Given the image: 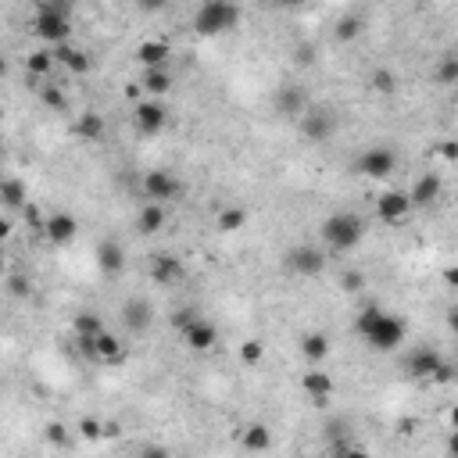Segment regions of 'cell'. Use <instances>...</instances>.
Returning <instances> with one entry per match:
<instances>
[{"mask_svg": "<svg viewBox=\"0 0 458 458\" xmlns=\"http://www.w3.org/2000/svg\"><path fill=\"white\" fill-rule=\"evenodd\" d=\"M355 330H358V337H362L372 351H380V355L397 351V347L404 344V333H408L404 322H401L397 315H387L383 308H365V312L358 315Z\"/></svg>", "mask_w": 458, "mask_h": 458, "instance_id": "obj_1", "label": "cell"}, {"mask_svg": "<svg viewBox=\"0 0 458 458\" xmlns=\"http://www.w3.org/2000/svg\"><path fill=\"white\" fill-rule=\"evenodd\" d=\"M240 26V4L237 0H204L193 15V29L200 36H222Z\"/></svg>", "mask_w": 458, "mask_h": 458, "instance_id": "obj_2", "label": "cell"}, {"mask_svg": "<svg viewBox=\"0 0 458 458\" xmlns=\"http://www.w3.org/2000/svg\"><path fill=\"white\" fill-rule=\"evenodd\" d=\"M362 237H365V222H362L355 211H333V215L322 222V240H326V248L337 251V255L355 251V248L362 244Z\"/></svg>", "mask_w": 458, "mask_h": 458, "instance_id": "obj_3", "label": "cell"}, {"mask_svg": "<svg viewBox=\"0 0 458 458\" xmlns=\"http://www.w3.org/2000/svg\"><path fill=\"white\" fill-rule=\"evenodd\" d=\"M283 269H287V273H294V276L312 280V276H322V269H326V255H322V251H315L312 244H297V248H290V251L283 255Z\"/></svg>", "mask_w": 458, "mask_h": 458, "instance_id": "obj_4", "label": "cell"}, {"mask_svg": "<svg viewBox=\"0 0 458 458\" xmlns=\"http://www.w3.org/2000/svg\"><path fill=\"white\" fill-rule=\"evenodd\" d=\"M301 133L312 143H326L337 133V115L330 108H305L301 111Z\"/></svg>", "mask_w": 458, "mask_h": 458, "instance_id": "obj_5", "label": "cell"}, {"mask_svg": "<svg viewBox=\"0 0 458 458\" xmlns=\"http://www.w3.org/2000/svg\"><path fill=\"white\" fill-rule=\"evenodd\" d=\"M394 168H397V154L390 147H369L358 158V165H355V172L358 175H369V179H387Z\"/></svg>", "mask_w": 458, "mask_h": 458, "instance_id": "obj_6", "label": "cell"}, {"mask_svg": "<svg viewBox=\"0 0 458 458\" xmlns=\"http://www.w3.org/2000/svg\"><path fill=\"white\" fill-rule=\"evenodd\" d=\"M36 36H40L44 44H51V47L68 44V36H72V22H68V15H58V11L40 8V15H36Z\"/></svg>", "mask_w": 458, "mask_h": 458, "instance_id": "obj_7", "label": "cell"}, {"mask_svg": "<svg viewBox=\"0 0 458 458\" xmlns=\"http://www.w3.org/2000/svg\"><path fill=\"white\" fill-rule=\"evenodd\" d=\"M179 190H183V183H179L172 172H165V168H154V172L143 175V197H147V200L165 204V200L179 197Z\"/></svg>", "mask_w": 458, "mask_h": 458, "instance_id": "obj_8", "label": "cell"}, {"mask_svg": "<svg viewBox=\"0 0 458 458\" xmlns=\"http://www.w3.org/2000/svg\"><path fill=\"white\" fill-rule=\"evenodd\" d=\"M408 211H412V204H408V193H401V190H387V193L376 197V215H380V222H387V225L404 222Z\"/></svg>", "mask_w": 458, "mask_h": 458, "instance_id": "obj_9", "label": "cell"}, {"mask_svg": "<svg viewBox=\"0 0 458 458\" xmlns=\"http://www.w3.org/2000/svg\"><path fill=\"white\" fill-rule=\"evenodd\" d=\"M151 322H154V308H151V301H143V297H129V301L122 305V326H126L129 333L143 337V333L151 330Z\"/></svg>", "mask_w": 458, "mask_h": 458, "instance_id": "obj_10", "label": "cell"}, {"mask_svg": "<svg viewBox=\"0 0 458 458\" xmlns=\"http://www.w3.org/2000/svg\"><path fill=\"white\" fill-rule=\"evenodd\" d=\"M444 365V355L440 351H433V347H415V351H408V358H404V369H408V376H415V380H433V372Z\"/></svg>", "mask_w": 458, "mask_h": 458, "instance_id": "obj_11", "label": "cell"}, {"mask_svg": "<svg viewBox=\"0 0 458 458\" xmlns=\"http://www.w3.org/2000/svg\"><path fill=\"white\" fill-rule=\"evenodd\" d=\"M76 233H79V222H76L68 211H58V215L44 218V237H47L51 244H72Z\"/></svg>", "mask_w": 458, "mask_h": 458, "instance_id": "obj_12", "label": "cell"}, {"mask_svg": "<svg viewBox=\"0 0 458 458\" xmlns=\"http://www.w3.org/2000/svg\"><path fill=\"white\" fill-rule=\"evenodd\" d=\"M440 190H444V179H440L437 172H426V175H419L415 186L408 190V204H412V208H429V204L440 197Z\"/></svg>", "mask_w": 458, "mask_h": 458, "instance_id": "obj_13", "label": "cell"}, {"mask_svg": "<svg viewBox=\"0 0 458 458\" xmlns=\"http://www.w3.org/2000/svg\"><path fill=\"white\" fill-rule=\"evenodd\" d=\"M183 340H186V347L190 351H211L215 344H218V330L208 322V319H193L186 330H183Z\"/></svg>", "mask_w": 458, "mask_h": 458, "instance_id": "obj_14", "label": "cell"}, {"mask_svg": "<svg viewBox=\"0 0 458 458\" xmlns=\"http://www.w3.org/2000/svg\"><path fill=\"white\" fill-rule=\"evenodd\" d=\"M165 122H168V111H165L161 101H140V108H136V129L140 133H147V136L161 133Z\"/></svg>", "mask_w": 458, "mask_h": 458, "instance_id": "obj_15", "label": "cell"}, {"mask_svg": "<svg viewBox=\"0 0 458 458\" xmlns=\"http://www.w3.org/2000/svg\"><path fill=\"white\" fill-rule=\"evenodd\" d=\"M151 280L161 283V287L179 283V280H183V258H175V255H168V251L154 255V262H151Z\"/></svg>", "mask_w": 458, "mask_h": 458, "instance_id": "obj_16", "label": "cell"}, {"mask_svg": "<svg viewBox=\"0 0 458 458\" xmlns=\"http://www.w3.org/2000/svg\"><path fill=\"white\" fill-rule=\"evenodd\" d=\"M168 58H172V47H168L165 40H143V44L136 47V61H140L143 68H165Z\"/></svg>", "mask_w": 458, "mask_h": 458, "instance_id": "obj_17", "label": "cell"}, {"mask_svg": "<svg viewBox=\"0 0 458 458\" xmlns=\"http://www.w3.org/2000/svg\"><path fill=\"white\" fill-rule=\"evenodd\" d=\"M93 358H97V362H108V365H118V362L126 358V347H122V340H118L115 333L101 330V333L93 337Z\"/></svg>", "mask_w": 458, "mask_h": 458, "instance_id": "obj_18", "label": "cell"}, {"mask_svg": "<svg viewBox=\"0 0 458 458\" xmlns=\"http://www.w3.org/2000/svg\"><path fill=\"white\" fill-rule=\"evenodd\" d=\"M301 387H305V394L319 404V408H326L330 404V394H333V380L326 376V372H319V369H312V372H305L301 376Z\"/></svg>", "mask_w": 458, "mask_h": 458, "instance_id": "obj_19", "label": "cell"}, {"mask_svg": "<svg viewBox=\"0 0 458 458\" xmlns=\"http://www.w3.org/2000/svg\"><path fill=\"white\" fill-rule=\"evenodd\" d=\"M54 61L65 65L72 76H86V72H90V54L79 51V47H72V44H58V47H54Z\"/></svg>", "mask_w": 458, "mask_h": 458, "instance_id": "obj_20", "label": "cell"}, {"mask_svg": "<svg viewBox=\"0 0 458 458\" xmlns=\"http://www.w3.org/2000/svg\"><path fill=\"white\" fill-rule=\"evenodd\" d=\"M305 108H308V101H305V93H301L297 86H280V90H276V111H280V115L301 118Z\"/></svg>", "mask_w": 458, "mask_h": 458, "instance_id": "obj_21", "label": "cell"}, {"mask_svg": "<svg viewBox=\"0 0 458 458\" xmlns=\"http://www.w3.org/2000/svg\"><path fill=\"white\" fill-rule=\"evenodd\" d=\"M136 225H140V233H161V225H165V208L158 204V200H151V204H143L140 208V215H136Z\"/></svg>", "mask_w": 458, "mask_h": 458, "instance_id": "obj_22", "label": "cell"}, {"mask_svg": "<svg viewBox=\"0 0 458 458\" xmlns=\"http://www.w3.org/2000/svg\"><path fill=\"white\" fill-rule=\"evenodd\" d=\"M140 86H143V93H151V97H165V93L172 90V72H168V68H147Z\"/></svg>", "mask_w": 458, "mask_h": 458, "instance_id": "obj_23", "label": "cell"}, {"mask_svg": "<svg viewBox=\"0 0 458 458\" xmlns=\"http://www.w3.org/2000/svg\"><path fill=\"white\" fill-rule=\"evenodd\" d=\"M97 265H101L104 273H122V265H126L122 248H118L115 240H104V244L97 248Z\"/></svg>", "mask_w": 458, "mask_h": 458, "instance_id": "obj_24", "label": "cell"}, {"mask_svg": "<svg viewBox=\"0 0 458 458\" xmlns=\"http://www.w3.org/2000/svg\"><path fill=\"white\" fill-rule=\"evenodd\" d=\"M29 200V190L22 179H4L0 183V204H8V208H22Z\"/></svg>", "mask_w": 458, "mask_h": 458, "instance_id": "obj_25", "label": "cell"}, {"mask_svg": "<svg viewBox=\"0 0 458 458\" xmlns=\"http://www.w3.org/2000/svg\"><path fill=\"white\" fill-rule=\"evenodd\" d=\"M76 133H79L83 140H101V136H104V118H101L97 111H86V115L76 118Z\"/></svg>", "mask_w": 458, "mask_h": 458, "instance_id": "obj_26", "label": "cell"}, {"mask_svg": "<svg viewBox=\"0 0 458 458\" xmlns=\"http://www.w3.org/2000/svg\"><path fill=\"white\" fill-rule=\"evenodd\" d=\"M301 355L315 365V362H322V358L330 355V340H326L322 333H308V337L301 340Z\"/></svg>", "mask_w": 458, "mask_h": 458, "instance_id": "obj_27", "label": "cell"}, {"mask_svg": "<svg viewBox=\"0 0 458 458\" xmlns=\"http://www.w3.org/2000/svg\"><path fill=\"white\" fill-rule=\"evenodd\" d=\"M244 225H248V211L244 208H222L218 211V229L222 233H240Z\"/></svg>", "mask_w": 458, "mask_h": 458, "instance_id": "obj_28", "label": "cell"}, {"mask_svg": "<svg viewBox=\"0 0 458 458\" xmlns=\"http://www.w3.org/2000/svg\"><path fill=\"white\" fill-rule=\"evenodd\" d=\"M54 65H58V61H54V51H33V54L26 58V68H29V76H47Z\"/></svg>", "mask_w": 458, "mask_h": 458, "instance_id": "obj_29", "label": "cell"}, {"mask_svg": "<svg viewBox=\"0 0 458 458\" xmlns=\"http://www.w3.org/2000/svg\"><path fill=\"white\" fill-rule=\"evenodd\" d=\"M362 29H365V22H362L358 15H347V19L337 22V40H340V44H351V40L362 36Z\"/></svg>", "mask_w": 458, "mask_h": 458, "instance_id": "obj_30", "label": "cell"}, {"mask_svg": "<svg viewBox=\"0 0 458 458\" xmlns=\"http://www.w3.org/2000/svg\"><path fill=\"white\" fill-rule=\"evenodd\" d=\"M369 86H372L376 93H383V97H390V93L397 90V76H394L390 68H376V72L369 76Z\"/></svg>", "mask_w": 458, "mask_h": 458, "instance_id": "obj_31", "label": "cell"}, {"mask_svg": "<svg viewBox=\"0 0 458 458\" xmlns=\"http://www.w3.org/2000/svg\"><path fill=\"white\" fill-rule=\"evenodd\" d=\"M437 83H440V86L458 83V58H454V54H444V58H440V65H437Z\"/></svg>", "mask_w": 458, "mask_h": 458, "instance_id": "obj_32", "label": "cell"}, {"mask_svg": "<svg viewBox=\"0 0 458 458\" xmlns=\"http://www.w3.org/2000/svg\"><path fill=\"white\" fill-rule=\"evenodd\" d=\"M273 444V437H269V429L265 426H251V429H244V447L248 451H265Z\"/></svg>", "mask_w": 458, "mask_h": 458, "instance_id": "obj_33", "label": "cell"}, {"mask_svg": "<svg viewBox=\"0 0 458 458\" xmlns=\"http://www.w3.org/2000/svg\"><path fill=\"white\" fill-rule=\"evenodd\" d=\"M104 326H101V319L93 315V312H86V315H79L76 319V337H97Z\"/></svg>", "mask_w": 458, "mask_h": 458, "instance_id": "obj_34", "label": "cell"}, {"mask_svg": "<svg viewBox=\"0 0 458 458\" xmlns=\"http://www.w3.org/2000/svg\"><path fill=\"white\" fill-rule=\"evenodd\" d=\"M262 355H265V344H262V340H244V344H240V362H244V365H258Z\"/></svg>", "mask_w": 458, "mask_h": 458, "instance_id": "obj_35", "label": "cell"}, {"mask_svg": "<svg viewBox=\"0 0 458 458\" xmlns=\"http://www.w3.org/2000/svg\"><path fill=\"white\" fill-rule=\"evenodd\" d=\"M44 104L54 108V111H65V108H68V97H65L58 86H44Z\"/></svg>", "mask_w": 458, "mask_h": 458, "instance_id": "obj_36", "label": "cell"}, {"mask_svg": "<svg viewBox=\"0 0 458 458\" xmlns=\"http://www.w3.org/2000/svg\"><path fill=\"white\" fill-rule=\"evenodd\" d=\"M340 287H344V290H347V294H358V290H362V287H365V276H362V273H358V269H347V273H344V276H340Z\"/></svg>", "mask_w": 458, "mask_h": 458, "instance_id": "obj_37", "label": "cell"}, {"mask_svg": "<svg viewBox=\"0 0 458 458\" xmlns=\"http://www.w3.org/2000/svg\"><path fill=\"white\" fill-rule=\"evenodd\" d=\"M315 54H319V51H315V44H301V47L294 51L297 65H312V61H315Z\"/></svg>", "mask_w": 458, "mask_h": 458, "instance_id": "obj_38", "label": "cell"}, {"mask_svg": "<svg viewBox=\"0 0 458 458\" xmlns=\"http://www.w3.org/2000/svg\"><path fill=\"white\" fill-rule=\"evenodd\" d=\"M193 319H197V312H193V308H179V312L172 315V326H175V330H186Z\"/></svg>", "mask_w": 458, "mask_h": 458, "instance_id": "obj_39", "label": "cell"}, {"mask_svg": "<svg viewBox=\"0 0 458 458\" xmlns=\"http://www.w3.org/2000/svg\"><path fill=\"white\" fill-rule=\"evenodd\" d=\"M136 8H140L143 15H158V11L168 8V0H136Z\"/></svg>", "mask_w": 458, "mask_h": 458, "instance_id": "obj_40", "label": "cell"}, {"mask_svg": "<svg viewBox=\"0 0 458 458\" xmlns=\"http://www.w3.org/2000/svg\"><path fill=\"white\" fill-rule=\"evenodd\" d=\"M79 429H83V437H90V440L104 433V426H101L97 419H83V422H79Z\"/></svg>", "mask_w": 458, "mask_h": 458, "instance_id": "obj_41", "label": "cell"}, {"mask_svg": "<svg viewBox=\"0 0 458 458\" xmlns=\"http://www.w3.org/2000/svg\"><path fill=\"white\" fill-rule=\"evenodd\" d=\"M11 294L15 297H29V280L26 276H11Z\"/></svg>", "mask_w": 458, "mask_h": 458, "instance_id": "obj_42", "label": "cell"}, {"mask_svg": "<svg viewBox=\"0 0 458 458\" xmlns=\"http://www.w3.org/2000/svg\"><path fill=\"white\" fill-rule=\"evenodd\" d=\"M440 154H444V161H454V158H458V147H454L451 140H444V147H440Z\"/></svg>", "mask_w": 458, "mask_h": 458, "instance_id": "obj_43", "label": "cell"}, {"mask_svg": "<svg viewBox=\"0 0 458 458\" xmlns=\"http://www.w3.org/2000/svg\"><path fill=\"white\" fill-rule=\"evenodd\" d=\"M8 237H11V222L0 218V240H8Z\"/></svg>", "mask_w": 458, "mask_h": 458, "instance_id": "obj_44", "label": "cell"}, {"mask_svg": "<svg viewBox=\"0 0 458 458\" xmlns=\"http://www.w3.org/2000/svg\"><path fill=\"white\" fill-rule=\"evenodd\" d=\"M47 437H51V440H65V426H51Z\"/></svg>", "mask_w": 458, "mask_h": 458, "instance_id": "obj_45", "label": "cell"}, {"mask_svg": "<svg viewBox=\"0 0 458 458\" xmlns=\"http://www.w3.org/2000/svg\"><path fill=\"white\" fill-rule=\"evenodd\" d=\"M276 4H283V8H301V4H312V0H276Z\"/></svg>", "mask_w": 458, "mask_h": 458, "instance_id": "obj_46", "label": "cell"}, {"mask_svg": "<svg viewBox=\"0 0 458 458\" xmlns=\"http://www.w3.org/2000/svg\"><path fill=\"white\" fill-rule=\"evenodd\" d=\"M4 72H8V61H4V58H0V76H4Z\"/></svg>", "mask_w": 458, "mask_h": 458, "instance_id": "obj_47", "label": "cell"}, {"mask_svg": "<svg viewBox=\"0 0 458 458\" xmlns=\"http://www.w3.org/2000/svg\"><path fill=\"white\" fill-rule=\"evenodd\" d=\"M0 276H4V251H0Z\"/></svg>", "mask_w": 458, "mask_h": 458, "instance_id": "obj_48", "label": "cell"}, {"mask_svg": "<svg viewBox=\"0 0 458 458\" xmlns=\"http://www.w3.org/2000/svg\"><path fill=\"white\" fill-rule=\"evenodd\" d=\"M0 154H4V143H0Z\"/></svg>", "mask_w": 458, "mask_h": 458, "instance_id": "obj_49", "label": "cell"}, {"mask_svg": "<svg viewBox=\"0 0 458 458\" xmlns=\"http://www.w3.org/2000/svg\"><path fill=\"white\" fill-rule=\"evenodd\" d=\"M0 118H4V111H0Z\"/></svg>", "mask_w": 458, "mask_h": 458, "instance_id": "obj_50", "label": "cell"}, {"mask_svg": "<svg viewBox=\"0 0 458 458\" xmlns=\"http://www.w3.org/2000/svg\"><path fill=\"white\" fill-rule=\"evenodd\" d=\"M36 4H40V0H36Z\"/></svg>", "mask_w": 458, "mask_h": 458, "instance_id": "obj_51", "label": "cell"}]
</instances>
